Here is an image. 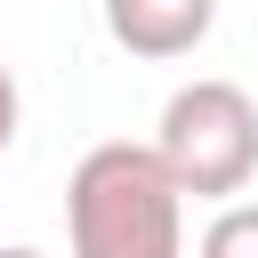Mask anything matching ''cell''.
Instances as JSON below:
<instances>
[{
    "label": "cell",
    "mask_w": 258,
    "mask_h": 258,
    "mask_svg": "<svg viewBox=\"0 0 258 258\" xmlns=\"http://www.w3.org/2000/svg\"><path fill=\"white\" fill-rule=\"evenodd\" d=\"M73 258H185V194L153 145L105 137L64 177Z\"/></svg>",
    "instance_id": "cell-1"
},
{
    "label": "cell",
    "mask_w": 258,
    "mask_h": 258,
    "mask_svg": "<svg viewBox=\"0 0 258 258\" xmlns=\"http://www.w3.org/2000/svg\"><path fill=\"white\" fill-rule=\"evenodd\" d=\"M153 153L169 161L177 194H194V202L242 194L258 177V105H250V89H234V81H185L161 105Z\"/></svg>",
    "instance_id": "cell-2"
},
{
    "label": "cell",
    "mask_w": 258,
    "mask_h": 258,
    "mask_svg": "<svg viewBox=\"0 0 258 258\" xmlns=\"http://www.w3.org/2000/svg\"><path fill=\"white\" fill-rule=\"evenodd\" d=\"M218 24V0H105V32L113 48L145 56V64H169V56H194Z\"/></svg>",
    "instance_id": "cell-3"
},
{
    "label": "cell",
    "mask_w": 258,
    "mask_h": 258,
    "mask_svg": "<svg viewBox=\"0 0 258 258\" xmlns=\"http://www.w3.org/2000/svg\"><path fill=\"white\" fill-rule=\"evenodd\" d=\"M194 258H258V202H226L202 226V250Z\"/></svg>",
    "instance_id": "cell-4"
},
{
    "label": "cell",
    "mask_w": 258,
    "mask_h": 258,
    "mask_svg": "<svg viewBox=\"0 0 258 258\" xmlns=\"http://www.w3.org/2000/svg\"><path fill=\"white\" fill-rule=\"evenodd\" d=\"M16 121H24V97H16V73L0 64V153L16 145Z\"/></svg>",
    "instance_id": "cell-5"
},
{
    "label": "cell",
    "mask_w": 258,
    "mask_h": 258,
    "mask_svg": "<svg viewBox=\"0 0 258 258\" xmlns=\"http://www.w3.org/2000/svg\"><path fill=\"white\" fill-rule=\"evenodd\" d=\"M0 258H48V250H32V242H8V250H0Z\"/></svg>",
    "instance_id": "cell-6"
}]
</instances>
